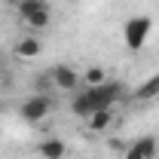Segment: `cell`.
Segmentation results:
<instances>
[{
  "label": "cell",
  "instance_id": "3957f363",
  "mask_svg": "<svg viewBox=\"0 0 159 159\" xmlns=\"http://www.w3.org/2000/svg\"><path fill=\"white\" fill-rule=\"evenodd\" d=\"M49 77L55 83V89H64V92H74V89H80V83H83V74H80L77 67H70V64H55L49 70Z\"/></svg>",
  "mask_w": 159,
  "mask_h": 159
},
{
  "label": "cell",
  "instance_id": "7a4b0ae2",
  "mask_svg": "<svg viewBox=\"0 0 159 159\" xmlns=\"http://www.w3.org/2000/svg\"><path fill=\"white\" fill-rule=\"evenodd\" d=\"M150 28H153V21L147 19V16H135V19L125 21V46L132 49V52H138L141 46H144V40H147V34H150Z\"/></svg>",
  "mask_w": 159,
  "mask_h": 159
},
{
  "label": "cell",
  "instance_id": "8992f818",
  "mask_svg": "<svg viewBox=\"0 0 159 159\" xmlns=\"http://www.w3.org/2000/svg\"><path fill=\"white\" fill-rule=\"evenodd\" d=\"M40 49H43V46H40V40L34 37V34H25V37L19 40V43H16V55H19V58H34V55H40Z\"/></svg>",
  "mask_w": 159,
  "mask_h": 159
},
{
  "label": "cell",
  "instance_id": "52a82bcc",
  "mask_svg": "<svg viewBox=\"0 0 159 159\" xmlns=\"http://www.w3.org/2000/svg\"><path fill=\"white\" fill-rule=\"evenodd\" d=\"M129 150H135V153H138L141 159H156V150H159V144H156V138L144 135V138L132 141V144H129Z\"/></svg>",
  "mask_w": 159,
  "mask_h": 159
},
{
  "label": "cell",
  "instance_id": "277c9868",
  "mask_svg": "<svg viewBox=\"0 0 159 159\" xmlns=\"http://www.w3.org/2000/svg\"><path fill=\"white\" fill-rule=\"evenodd\" d=\"M37 153L43 159H64L67 156V144H64L61 138H46V141H40Z\"/></svg>",
  "mask_w": 159,
  "mask_h": 159
},
{
  "label": "cell",
  "instance_id": "8fae6325",
  "mask_svg": "<svg viewBox=\"0 0 159 159\" xmlns=\"http://www.w3.org/2000/svg\"><path fill=\"white\" fill-rule=\"evenodd\" d=\"M37 9H49V3L46 0H19V16H31V12H37Z\"/></svg>",
  "mask_w": 159,
  "mask_h": 159
},
{
  "label": "cell",
  "instance_id": "7c38bea8",
  "mask_svg": "<svg viewBox=\"0 0 159 159\" xmlns=\"http://www.w3.org/2000/svg\"><path fill=\"white\" fill-rule=\"evenodd\" d=\"M83 83H86V86H101V83H107L104 67H89V70L83 74Z\"/></svg>",
  "mask_w": 159,
  "mask_h": 159
},
{
  "label": "cell",
  "instance_id": "ba28073f",
  "mask_svg": "<svg viewBox=\"0 0 159 159\" xmlns=\"http://www.w3.org/2000/svg\"><path fill=\"white\" fill-rule=\"evenodd\" d=\"M156 95H159V74L147 77L138 89H135V98H138V101H153Z\"/></svg>",
  "mask_w": 159,
  "mask_h": 159
},
{
  "label": "cell",
  "instance_id": "30bf717a",
  "mask_svg": "<svg viewBox=\"0 0 159 159\" xmlns=\"http://www.w3.org/2000/svg\"><path fill=\"white\" fill-rule=\"evenodd\" d=\"M110 125H113V110H95L89 116V129L92 132H107Z\"/></svg>",
  "mask_w": 159,
  "mask_h": 159
},
{
  "label": "cell",
  "instance_id": "9c48e42d",
  "mask_svg": "<svg viewBox=\"0 0 159 159\" xmlns=\"http://www.w3.org/2000/svg\"><path fill=\"white\" fill-rule=\"evenodd\" d=\"M49 21H52V12H49V9H37V12L25 16L28 34H34V31H43V28H49Z\"/></svg>",
  "mask_w": 159,
  "mask_h": 159
},
{
  "label": "cell",
  "instance_id": "5bb4252c",
  "mask_svg": "<svg viewBox=\"0 0 159 159\" xmlns=\"http://www.w3.org/2000/svg\"><path fill=\"white\" fill-rule=\"evenodd\" d=\"M0 64H3V55H0Z\"/></svg>",
  "mask_w": 159,
  "mask_h": 159
},
{
  "label": "cell",
  "instance_id": "6da1fadb",
  "mask_svg": "<svg viewBox=\"0 0 159 159\" xmlns=\"http://www.w3.org/2000/svg\"><path fill=\"white\" fill-rule=\"evenodd\" d=\"M49 113H52V98L46 92H34V95H28L25 104H21V116L28 119V122H40V119H46Z\"/></svg>",
  "mask_w": 159,
  "mask_h": 159
},
{
  "label": "cell",
  "instance_id": "5b68a950",
  "mask_svg": "<svg viewBox=\"0 0 159 159\" xmlns=\"http://www.w3.org/2000/svg\"><path fill=\"white\" fill-rule=\"evenodd\" d=\"M70 110H74V116H80V119H89L92 113H95V101H92V95H89V89H83L77 98L70 101Z\"/></svg>",
  "mask_w": 159,
  "mask_h": 159
},
{
  "label": "cell",
  "instance_id": "4fadbf2b",
  "mask_svg": "<svg viewBox=\"0 0 159 159\" xmlns=\"http://www.w3.org/2000/svg\"><path fill=\"white\" fill-rule=\"evenodd\" d=\"M122 159H141V156L135 153V150H125V156H122Z\"/></svg>",
  "mask_w": 159,
  "mask_h": 159
}]
</instances>
